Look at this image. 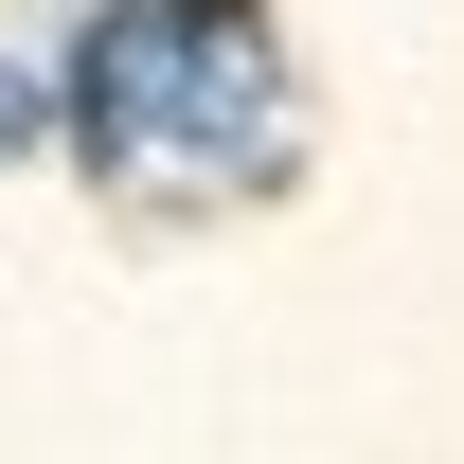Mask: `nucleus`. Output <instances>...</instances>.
Here are the masks:
<instances>
[{
  "label": "nucleus",
  "instance_id": "f257e3e1",
  "mask_svg": "<svg viewBox=\"0 0 464 464\" xmlns=\"http://www.w3.org/2000/svg\"><path fill=\"white\" fill-rule=\"evenodd\" d=\"M72 143L161 197H232L286 161V72L250 0H108L72 54Z\"/></svg>",
  "mask_w": 464,
  "mask_h": 464
},
{
  "label": "nucleus",
  "instance_id": "f03ea898",
  "mask_svg": "<svg viewBox=\"0 0 464 464\" xmlns=\"http://www.w3.org/2000/svg\"><path fill=\"white\" fill-rule=\"evenodd\" d=\"M54 108H72V90H36V72H0V161H18V143H36Z\"/></svg>",
  "mask_w": 464,
  "mask_h": 464
}]
</instances>
